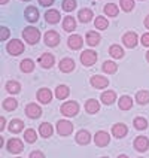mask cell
Returning <instances> with one entry per match:
<instances>
[{"mask_svg": "<svg viewBox=\"0 0 149 158\" xmlns=\"http://www.w3.org/2000/svg\"><path fill=\"white\" fill-rule=\"evenodd\" d=\"M115 98H116V94H115L114 91H105L101 94V102L105 105H112L115 102Z\"/></svg>", "mask_w": 149, "mask_h": 158, "instance_id": "obj_28", "label": "cell"}, {"mask_svg": "<svg viewBox=\"0 0 149 158\" xmlns=\"http://www.w3.org/2000/svg\"><path fill=\"white\" fill-rule=\"evenodd\" d=\"M5 124H6V121H5V118L2 116V118H0V130H3V128H5Z\"/></svg>", "mask_w": 149, "mask_h": 158, "instance_id": "obj_46", "label": "cell"}, {"mask_svg": "<svg viewBox=\"0 0 149 158\" xmlns=\"http://www.w3.org/2000/svg\"><path fill=\"white\" fill-rule=\"evenodd\" d=\"M146 60L149 61V51H148V54H146Z\"/></svg>", "mask_w": 149, "mask_h": 158, "instance_id": "obj_50", "label": "cell"}, {"mask_svg": "<svg viewBox=\"0 0 149 158\" xmlns=\"http://www.w3.org/2000/svg\"><path fill=\"white\" fill-rule=\"evenodd\" d=\"M63 28L66 30V31H73L75 28H76V21H75V18L73 17H66L63 19Z\"/></svg>", "mask_w": 149, "mask_h": 158, "instance_id": "obj_24", "label": "cell"}, {"mask_svg": "<svg viewBox=\"0 0 149 158\" xmlns=\"http://www.w3.org/2000/svg\"><path fill=\"white\" fill-rule=\"evenodd\" d=\"M122 42H124V45H125L127 48H134V46L137 45V35H136V33H133V31H128V33H125V35H124Z\"/></svg>", "mask_w": 149, "mask_h": 158, "instance_id": "obj_11", "label": "cell"}, {"mask_svg": "<svg viewBox=\"0 0 149 158\" xmlns=\"http://www.w3.org/2000/svg\"><path fill=\"white\" fill-rule=\"evenodd\" d=\"M100 42V35L96 31H88L87 33V44L89 46H96Z\"/></svg>", "mask_w": 149, "mask_h": 158, "instance_id": "obj_25", "label": "cell"}, {"mask_svg": "<svg viewBox=\"0 0 149 158\" xmlns=\"http://www.w3.org/2000/svg\"><path fill=\"white\" fill-rule=\"evenodd\" d=\"M134 148L139 151V152H145V151H148L149 139L148 137H145V136H139V137H136V140H134Z\"/></svg>", "mask_w": 149, "mask_h": 158, "instance_id": "obj_10", "label": "cell"}, {"mask_svg": "<svg viewBox=\"0 0 149 158\" xmlns=\"http://www.w3.org/2000/svg\"><path fill=\"white\" fill-rule=\"evenodd\" d=\"M145 26H146V28H149V15L146 17V19H145Z\"/></svg>", "mask_w": 149, "mask_h": 158, "instance_id": "obj_47", "label": "cell"}, {"mask_svg": "<svg viewBox=\"0 0 149 158\" xmlns=\"http://www.w3.org/2000/svg\"><path fill=\"white\" fill-rule=\"evenodd\" d=\"M6 49H8V52L10 55H19V54L24 52V44L21 40H18V39H12L8 44Z\"/></svg>", "mask_w": 149, "mask_h": 158, "instance_id": "obj_2", "label": "cell"}, {"mask_svg": "<svg viewBox=\"0 0 149 158\" xmlns=\"http://www.w3.org/2000/svg\"><path fill=\"white\" fill-rule=\"evenodd\" d=\"M89 140H91V136H89V133L87 130H81L76 134V142H78L79 145H88Z\"/></svg>", "mask_w": 149, "mask_h": 158, "instance_id": "obj_22", "label": "cell"}, {"mask_svg": "<svg viewBox=\"0 0 149 158\" xmlns=\"http://www.w3.org/2000/svg\"><path fill=\"white\" fill-rule=\"evenodd\" d=\"M136 100H137V103H140V105H146V103H149V91H145V89L137 91Z\"/></svg>", "mask_w": 149, "mask_h": 158, "instance_id": "obj_29", "label": "cell"}, {"mask_svg": "<svg viewBox=\"0 0 149 158\" xmlns=\"http://www.w3.org/2000/svg\"><path fill=\"white\" fill-rule=\"evenodd\" d=\"M96 61H97V54L94 51L87 49V51H84L81 54V63L84 66H93V64H96Z\"/></svg>", "mask_w": 149, "mask_h": 158, "instance_id": "obj_4", "label": "cell"}, {"mask_svg": "<svg viewBox=\"0 0 149 158\" xmlns=\"http://www.w3.org/2000/svg\"><path fill=\"white\" fill-rule=\"evenodd\" d=\"M142 44L143 46H149V33H145L142 36Z\"/></svg>", "mask_w": 149, "mask_h": 158, "instance_id": "obj_44", "label": "cell"}, {"mask_svg": "<svg viewBox=\"0 0 149 158\" xmlns=\"http://www.w3.org/2000/svg\"><path fill=\"white\" fill-rule=\"evenodd\" d=\"M30 158H45V155L40 151H33V152L30 154Z\"/></svg>", "mask_w": 149, "mask_h": 158, "instance_id": "obj_43", "label": "cell"}, {"mask_svg": "<svg viewBox=\"0 0 149 158\" xmlns=\"http://www.w3.org/2000/svg\"><path fill=\"white\" fill-rule=\"evenodd\" d=\"M118 12H119V8L116 5H114V3H107L105 6V14L107 17H116Z\"/></svg>", "mask_w": 149, "mask_h": 158, "instance_id": "obj_30", "label": "cell"}, {"mask_svg": "<svg viewBox=\"0 0 149 158\" xmlns=\"http://www.w3.org/2000/svg\"><path fill=\"white\" fill-rule=\"evenodd\" d=\"M23 37H24V40H26L27 44L35 45L39 42L40 33H39V30H37L36 27H26V28L23 30Z\"/></svg>", "mask_w": 149, "mask_h": 158, "instance_id": "obj_1", "label": "cell"}, {"mask_svg": "<svg viewBox=\"0 0 149 158\" xmlns=\"http://www.w3.org/2000/svg\"><path fill=\"white\" fill-rule=\"evenodd\" d=\"M24 17H26L27 21L36 23V21L39 19V10H37L35 6H28V8L26 9V12H24Z\"/></svg>", "mask_w": 149, "mask_h": 158, "instance_id": "obj_13", "label": "cell"}, {"mask_svg": "<svg viewBox=\"0 0 149 158\" xmlns=\"http://www.w3.org/2000/svg\"><path fill=\"white\" fill-rule=\"evenodd\" d=\"M82 37L79 35H72L70 37H69V48L70 49H79L81 46H82Z\"/></svg>", "mask_w": 149, "mask_h": 158, "instance_id": "obj_21", "label": "cell"}, {"mask_svg": "<svg viewBox=\"0 0 149 158\" xmlns=\"http://www.w3.org/2000/svg\"><path fill=\"white\" fill-rule=\"evenodd\" d=\"M118 69V66L114 61H105L103 63V72L105 73H115Z\"/></svg>", "mask_w": 149, "mask_h": 158, "instance_id": "obj_36", "label": "cell"}, {"mask_svg": "<svg viewBox=\"0 0 149 158\" xmlns=\"http://www.w3.org/2000/svg\"><path fill=\"white\" fill-rule=\"evenodd\" d=\"M24 2H28V0H24Z\"/></svg>", "mask_w": 149, "mask_h": 158, "instance_id": "obj_52", "label": "cell"}, {"mask_svg": "<svg viewBox=\"0 0 149 158\" xmlns=\"http://www.w3.org/2000/svg\"><path fill=\"white\" fill-rule=\"evenodd\" d=\"M19 89H21V87H19V84H18L17 81H9V82H6V91L8 93L17 94V93H19Z\"/></svg>", "mask_w": 149, "mask_h": 158, "instance_id": "obj_32", "label": "cell"}, {"mask_svg": "<svg viewBox=\"0 0 149 158\" xmlns=\"http://www.w3.org/2000/svg\"><path fill=\"white\" fill-rule=\"evenodd\" d=\"M23 127H24V123H23L21 119H12V121L9 123V130H10V133H19L23 130Z\"/></svg>", "mask_w": 149, "mask_h": 158, "instance_id": "obj_27", "label": "cell"}, {"mask_svg": "<svg viewBox=\"0 0 149 158\" xmlns=\"http://www.w3.org/2000/svg\"><path fill=\"white\" fill-rule=\"evenodd\" d=\"M98 109H100V103L97 102L96 98H89L85 103V110L88 114H96V112H98Z\"/></svg>", "mask_w": 149, "mask_h": 158, "instance_id": "obj_20", "label": "cell"}, {"mask_svg": "<svg viewBox=\"0 0 149 158\" xmlns=\"http://www.w3.org/2000/svg\"><path fill=\"white\" fill-rule=\"evenodd\" d=\"M121 8L125 12H130L134 8V0H121Z\"/></svg>", "mask_w": 149, "mask_h": 158, "instance_id": "obj_41", "label": "cell"}, {"mask_svg": "<svg viewBox=\"0 0 149 158\" xmlns=\"http://www.w3.org/2000/svg\"><path fill=\"white\" fill-rule=\"evenodd\" d=\"M94 142H96L97 146L103 148L106 145H109L110 136H109V133H106V131H98V133H96V136H94Z\"/></svg>", "mask_w": 149, "mask_h": 158, "instance_id": "obj_6", "label": "cell"}, {"mask_svg": "<svg viewBox=\"0 0 149 158\" xmlns=\"http://www.w3.org/2000/svg\"><path fill=\"white\" fill-rule=\"evenodd\" d=\"M78 17L82 23H88L89 19H93V12H91L89 9H81L79 14H78Z\"/></svg>", "mask_w": 149, "mask_h": 158, "instance_id": "obj_33", "label": "cell"}, {"mask_svg": "<svg viewBox=\"0 0 149 158\" xmlns=\"http://www.w3.org/2000/svg\"><path fill=\"white\" fill-rule=\"evenodd\" d=\"M101 158H109V157H101Z\"/></svg>", "mask_w": 149, "mask_h": 158, "instance_id": "obj_51", "label": "cell"}, {"mask_svg": "<svg viewBox=\"0 0 149 158\" xmlns=\"http://www.w3.org/2000/svg\"><path fill=\"white\" fill-rule=\"evenodd\" d=\"M94 23H96V27L98 30H105V28H107V26H109V21H107L105 17H97Z\"/></svg>", "mask_w": 149, "mask_h": 158, "instance_id": "obj_37", "label": "cell"}, {"mask_svg": "<svg viewBox=\"0 0 149 158\" xmlns=\"http://www.w3.org/2000/svg\"><path fill=\"white\" fill-rule=\"evenodd\" d=\"M119 109H122V110H128V109H131V106H133V100H131V97H128V96H122L121 98H119Z\"/></svg>", "mask_w": 149, "mask_h": 158, "instance_id": "obj_26", "label": "cell"}, {"mask_svg": "<svg viewBox=\"0 0 149 158\" xmlns=\"http://www.w3.org/2000/svg\"><path fill=\"white\" fill-rule=\"evenodd\" d=\"M24 139H26L28 143H35L36 139H37V134H36V131L33 128H28V130H26V133H24Z\"/></svg>", "mask_w": 149, "mask_h": 158, "instance_id": "obj_35", "label": "cell"}, {"mask_svg": "<svg viewBox=\"0 0 149 158\" xmlns=\"http://www.w3.org/2000/svg\"><path fill=\"white\" fill-rule=\"evenodd\" d=\"M45 19H46L48 23H51V24H55V23L60 21V12L55 10V9H49V10H46V14H45Z\"/></svg>", "mask_w": 149, "mask_h": 158, "instance_id": "obj_19", "label": "cell"}, {"mask_svg": "<svg viewBox=\"0 0 149 158\" xmlns=\"http://www.w3.org/2000/svg\"><path fill=\"white\" fill-rule=\"evenodd\" d=\"M18 158H19V157H18Z\"/></svg>", "mask_w": 149, "mask_h": 158, "instance_id": "obj_53", "label": "cell"}, {"mask_svg": "<svg viewBox=\"0 0 149 158\" xmlns=\"http://www.w3.org/2000/svg\"><path fill=\"white\" fill-rule=\"evenodd\" d=\"M35 69V63L33 60H24V61H21V70L24 72V73H30V72H33Z\"/></svg>", "mask_w": 149, "mask_h": 158, "instance_id": "obj_34", "label": "cell"}, {"mask_svg": "<svg viewBox=\"0 0 149 158\" xmlns=\"http://www.w3.org/2000/svg\"><path fill=\"white\" fill-rule=\"evenodd\" d=\"M70 94V89L67 85H58V87L55 88V97L58 98V100H64V98H67Z\"/></svg>", "mask_w": 149, "mask_h": 158, "instance_id": "obj_18", "label": "cell"}, {"mask_svg": "<svg viewBox=\"0 0 149 158\" xmlns=\"http://www.w3.org/2000/svg\"><path fill=\"white\" fill-rule=\"evenodd\" d=\"M58 42H60V35L57 31L49 30V31L45 33V44L48 45V46H57Z\"/></svg>", "mask_w": 149, "mask_h": 158, "instance_id": "obj_8", "label": "cell"}, {"mask_svg": "<svg viewBox=\"0 0 149 158\" xmlns=\"http://www.w3.org/2000/svg\"><path fill=\"white\" fill-rule=\"evenodd\" d=\"M17 100L15 98H6L5 102H3V107L6 109V110H14V109H17Z\"/></svg>", "mask_w": 149, "mask_h": 158, "instance_id": "obj_39", "label": "cell"}, {"mask_svg": "<svg viewBox=\"0 0 149 158\" xmlns=\"http://www.w3.org/2000/svg\"><path fill=\"white\" fill-rule=\"evenodd\" d=\"M39 3H40L42 6H51L54 3V0H39Z\"/></svg>", "mask_w": 149, "mask_h": 158, "instance_id": "obj_45", "label": "cell"}, {"mask_svg": "<svg viewBox=\"0 0 149 158\" xmlns=\"http://www.w3.org/2000/svg\"><path fill=\"white\" fill-rule=\"evenodd\" d=\"M118 158H128V157H127V155H119Z\"/></svg>", "mask_w": 149, "mask_h": 158, "instance_id": "obj_49", "label": "cell"}, {"mask_svg": "<svg viewBox=\"0 0 149 158\" xmlns=\"http://www.w3.org/2000/svg\"><path fill=\"white\" fill-rule=\"evenodd\" d=\"M57 131H58L60 136H69V134H72V131H73V125H72V123H69V121L61 119V121L57 123Z\"/></svg>", "mask_w": 149, "mask_h": 158, "instance_id": "obj_5", "label": "cell"}, {"mask_svg": "<svg viewBox=\"0 0 149 158\" xmlns=\"http://www.w3.org/2000/svg\"><path fill=\"white\" fill-rule=\"evenodd\" d=\"M6 2H8V0H0V3H2V5H5Z\"/></svg>", "mask_w": 149, "mask_h": 158, "instance_id": "obj_48", "label": "cell"}, {"mask_svg": "<svg viewBox=\"0 0 149 158\" xmlns=\"http://www.w3.org/2000/svg\"><path fill=\"white\" fill-rule=\"evenodd\" d=\"M37 100H39L40 103L48 105V103H51V100H52V93H51L48 88H40V89L37 91Z\"/></svg>", "mask_w": 149, "mask_h": 158, "instance_id": "obj_9", "label": "cell"}, {"mask_svg": "<svg viewBox=\"0 0 149 158\" xmlns=\"http://www.w3.org/2000/svg\"><path fill=\"white\" fill-rule=\"evenodd\" d=\"M58 67H60V70L64 72V73H69L75 69V61L72 60V58H63L60 64H58Z\"/></svg>", "mask_w": 149, "mask_h": 158, "instance_id": "obj_15", "label": "cell"}, {"mask_svg": "<svg viewBox=\"0 0 149 158\" xmlns=\"http://www.w3.org/2000/svg\"><path fill=\"white\" fill-rule=\"evenodd\" d=\"M109 54H110L114 58H122L124 57V51L119 45H112L110 49H109Z\"/></svg>", "mask_w": 149, "mask_h": 158, "instance_id": "obj_31", "label": "cell"}, {"mask_svg": "<svg viewBox=\"0 0 149 158\" xmlns=\"http://www.w3.org/2000/svg\"><path fill=\"white\" fill-rule=\"evenodd\" d=\"M6 148H8V151L12 152V154H19L21 151L24 149V145H23V142L19 140V139H9Z\"/></svg>", "mask_w": 149, "mask_h": 158, "instance_id": "obj_7", "label": "cell"}, {"mask_svg": "<svg viewBox=\"0 0 149 158\" xmlns=\"http://www.w3.org/2000/svg\"><path fill=\"white\" fill-rule=\"evenodd\" d=\"M127 125L125 124H115L114 127H112V133H114L115 137H118V139H121L124 137L125 134H127Z\"/></svg>", "mask_w": 149, "mask_h": 158, "instance_id": "obj_17", "label": "cell"}, {"mask_svg": "<svg viewBox=\"0 0 149 158\" xmlns=\"http://www.w3.org/2000/svg\"><path fill=\"white\" fill-rule=\"evenodd\" d=\"M9 36V28L8 27H2V33H0V40H6Z\"/></svg>", "mask_w": 149, "mask_h": 158, "instance_id": "obj_42", "label": "cell"}, {"mask_svg": "<svg viewBox=\"0 0 149 158\" xmlns=\"http://www.w3.org/2000/svg\"><path fill=\"white\" fill-rule=\"evenodd\" d=\"M26 114L28 115L30 118H39V116L42 115V109L36 105V103H30V105H27V107H26Z\"/></svg>", "mask_w": 149, "mask_h": 158, "instance_id": "obj_12", "label": "cell"}, {"mask_svg": "<svg viewBox=\"0 0 149 158\" xmlns=\"http://www.w3.org/2000/svg\"><path fill=\"white\" fill-rule=\"evenodd\" d=\"M134 127H136L137 130H145V128H148V121H146L145 118L139 116V118L134 119Z\"/></svg>", "mask_w": 149, "mask_h": 158, "instance_id": "obj_38", "label": "cell"}, {"mask_svg": "<svg viewBox=\"0 0 149 158\" xmlns=\"http://www.w3.org/2000/svg\"><path fill=\"white\" fill-rule=\"evenodd\" d=\"M76 8V0H63V9L66 12H72Z\"/></svg>", "mask_w": 149, "mask_h": 158, "instance_id": "obj_40", "label": "cell"}, {"mask_svg": "<svg viewBox=\"0 0 149 158\" xmlns=\"http://www.w3.org/2000/svg\"><path fill=\"white\" fill-rule=\"evenodd\" d=\"M91 85L94 88H98V89H101V88H106L109 85V79L103 78V76H93L91 78Z\"/></svg>", "mask_w": 149, "mask_h": 158, "instance_id": "obj_14", "label": "cell"}, {"mask_svg": "<svg viewBox=\"0 0 149 158\" xmlns=\"http://www.w3.org/2000/svg\"><path fill=\"white\" fill-rule=\"evenodd\" d=\"M39 133L42 137H51L52 136V125L49 123H42L39 127Z\"/></svg>", "mask_w": 149, "mask_h": 158, "instance_id": "obj_23", "label": "cell"}, {"mask_svg": "<svg viewBox=\"0 0 149 158\" xmlns=\"http://www.w3.org/2000/svg\"><path fill=\"white\" fill-rule=\"evenodd\" d=\"M79 112V105L76 102H66L61 106V114L66 116H75Z\"/></svg>", "mask_w": 149, "mask_h": 158, "instance_id": "obj_3", "label": "cell"}, {"mask_svg": "<svg viewBox=\"0 0 149 158\" xmlns=\"http://www.w3.org/2000/svg\"><path fill=\"white\" fill-rule=\"evenodd\" d=\"M39 64H40L43 69H49V67H52L54 55H52V54H43V55L39 58Z\"/></svg>", "mask_w": 149, "mask_h": 158, "instance_id": "obj_16", "label": "cell"}]
</instances>
